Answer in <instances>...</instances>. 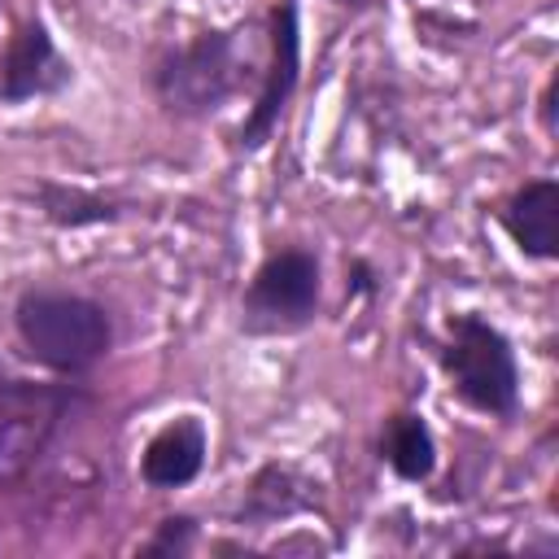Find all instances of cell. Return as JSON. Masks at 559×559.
I'll return each mask as SVG.
<instances>
[{
	"label": "cell",
	"mask_w": 559,
	"mask_h": 559,
	"mask_svg": "<svg viewBox=\"0 0 559 559\" xmlns=\"http://www.w3.org/2000/svg\"><path fill=\"white\" fill-rule=\"evenodd\" d=\"M70 83V61L57 52L48 26L39 17H26L0 61V100L4 105H26L35 96H52Z\"/></svg>",
	"instance_id": "obj_7"
},
{
	"label": "cell",
	"mask_w": 559,
	"mask_h": 559,
	"mask_svg": "<svg viewBox=\"0 0 559 559\" xmlns=\"http://www.w3.org/2000/svg\"><path fill=\"white\" fill-rule=\"evenodd\" d=\"M323 297V271L319 258L301 245L275 249L249 280L240 301V328L253 336H284L314 323Z\"/></svg>",
	"instance_id": "obj_5"
},
{
	"label": "cell",
	"mask_w": 559,
	"mask_h": 559,
	"mask_svg": "<svg viewBox=\"0 0 559 559\" xmlns=\"http://www.w3.org/2000/svg\"><path fill=\"white\" fill-rule=\"evenodd\" d=\"M380 459L393 467V476L419 485L437 472V437L428 428L424 415L415 411H397L384 419V432H380Z\"/></svg>",
	"instance_id": "obj_10"
},
{
	"label": "cell",
	"mask_w": 559,
	"mask_h": 559,
	"mask_svg": "<svg viewBox=\"0 0 559 559\" xmlns=\"http://www.w3.org/2000/svg\"><path fill=\"white\" fill-rule=\"evenodd\" d=\"M441 367L450 376V389L459 402H467L480 415H515L520 411V362L502 328H493L485 314L463 310L450 319V341L441 349Z\"/></svg>",
	"instance_id": "obj_3"
},
{
	"label": "cell",
	"mask_w": 559,
	"mask_h": 559,
	"mask_svg": "<svg viewBox=\"0 0 559 559\" xmlns=\"http://www.w3.org/2000/svg\"><path fill=\"white\" fill-rule=\"evenodd\" d=\"M39 197H44V214H48V223H57V227H83V223L118 218V210H114L105 197H92V192H83V188L44 183Z\"/></svg>",
	"instance_id": "obj_11"
},
{
	"label": "cell",
	"mask_w": 559,
	"mask_h": 559,
	"mask_svg": "<svg viewBox=\"0 0 559 559\" xmlns=\"http://www.w3.org/2000/svg\"><path fill=\"white\" fill-rule=\"evenodd\" d=\"M205 450H210V432L197 415H179L170 419L162 432H153V441L140 454V480L148 489H183L201 476L205 467Z\"/></svg>",
	"instance_id": "obj_8"
},
{
	"label": "cell",
	"mask_w": 559,
	"mask_h": 559,
	"mask_svg": "<svg viewBox=\"0 0 559 559\" xmlns=\"http://www.w3.org/2000/svg\"><path fill=\"white\" fill-rule=\"evenodd\" d=\"M83 402L74 384H31L0 371V485H22Z\"/></svg>",
	"instance_id": "obj_4"
},
{
	"label": "cell",
	"mask_w": 559,
	"mask_h": 559,
	"mask_svg": "<svg viewBox=\"0 0 559 559\" xmlns=\"http://www.w3.org/2000/svg\"><path fill=\"white\" fill-rule=\"evenodd\" d=\"M498 218L524 258H533V262L559 258V183L555 179H528L502 205Z\"/></svg>",
	"instance_id": "obj_9"
},
{
	"label": "cell",
	"mask_w": 559,
	"mask_h": 559,
	"mask_svg": "<svg viewBox=\"0 0 559 559\" xmlns=\"http://www.w3.org/2000/svg\"><path fill=\"white\" fill-rule=\"evenodd\" d=\"M555 92H559V83L550 79V83H546V92H542V127H546L550 135H555Z\"/></svg>",
	"instance_id": "obj_13"
},
{
	"label": "cell",
	"mask_w": 559,
	"mask_h": 559,
	"mask_svg": "<svg viewBox=\"0 0 559 559\" xmlns=\"http://www.w3.org/2000/svg\"><path fill=\"white\" fill-rule=\"evenodd\" d=\"M197 546V520L192 515H166L153 537L140 546V555H188Z\"/></svg>",
	"instance_id": "obj_12"
},
{
	"label": "cell",
	"mask_w": 559,
	"mask_h": 559,
	"mask_svg": "<svg viewBox=\"0 0 559 559\" xmlns=\"http://www.w3.org/2000/svg\"><path fill=\"white\" fill-rule=\"evenodd\" d=\"M297 83H301V22H297V0H280L275 13H271V66L262 74V87H258L253 109L245 114V122L236 131V144L245 153L262 148L275 135V127H280V118H284Z\"/></svg>",
	"instance_id": "obj_6"
},
{
	"label": "cell",
	"mask_w": 559,
	"mask_h": 559,
	"mask_svg": "<svg viewBox=\"0 0 559 559\" xmlns=\"http://www.w3.org/2000/svg\"><path fill=\"white\" fill-rule=\"evenodd\" d=\"M240 31H201L153 66V92L175 118H210L245 87Z\"/></svg>",
	"instance_id": "obj_2"
},
{
	"label": "cell",
	"mask_w": 559,
	"mask_h": 559,
	"mask_svg": "<svg viewBox=\"0 0 559 559\" xmlns=\"http://www.w3.org/2000/svg\"><path fill=\"white\" fill-rule=\"evenodd\" d=\"M336 4H354V9H362V4H367V0H336Z\"/></svg>",
	"instance_id": "obj_15"
},
{
	"label": "cell",
	"mask_w": 559,
	"mask_h": 559,
	"mask_svg": "<svg viewBox=\"0 0 559 559\" xmlns=\"http://www.w3.org/2000/svg\"><path fill=\"white\" fill-rule=\"evenodd\" d=\"M354 293H371V271H367V262H354Z\"/></svg>",
	"instance_id": "obj_14"
},
{
	"label": "cell",
	"mask_w": 559,
	"mask_h": 559,
	"mask_svg": "<svg viewBox=\"0 0 559 559\" xmlns=\"http://www.w3.org/2000/svg\"><path fill=\"white\" fill-rule=\"evenodd\" d=\"M22 349L52 376H87L114 349V319L96 297L66 288H26L13 306Z\"/></svg>",
	"instance_id": "obj_1"
}]
</instances>
